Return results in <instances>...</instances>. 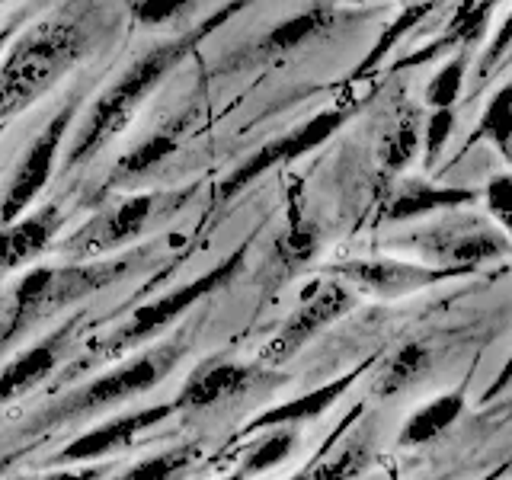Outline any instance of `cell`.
<instances>
[{
	"mask_svg": "<svg viewBox=\"0 0 512 480\" xmlns=\"http://www.w3.org/2000/svg\"><path fill=\"white\" fill-rule=\"evenodd\" d=\"M109 26L112 20L106 7L87 0L26 29L0 64V122L29 109L64 74L87 61Z\"/></svg>",
	"mask_w": 512,
	"mask_h": 480,
	"instance_id": "1",
	"label": "cell"
},
{
	"mask_svg": "<svg viewBox=\"0 0 512 480\" xmlns=\"http://www.w3.org/2000/svg\"><path fill=\"white\" fill-rule=\"evenodd\" d=\"M244 4L247 0H234L231 7L218 10L212 20H205L199 29L186 32V36H176L170 42H160L151 48V52H144L138 61H132V68H128L116 84H109L103 90L100 100L90 106L87 119L77 125V132L68 144V157H64V173H74L84 164H90L112 138L125 132V125L135 119L141 103L164 84V77H170L176 68H180V61L189 52H196V45L208 36V32L228 20V16Z\"/></svg>",
	"mask_w": 512,
	"mask_h": 480,
	"instance_id": "2",
	"label": "cell"
},
{
	"mask_svg": "<svg viewBox=\"0 0 512 480\" xmlns=\"http://www.w3.org/2000/svg\"><path fill=\"white\" fill-rule=\"evenodd\" d=\"M141 253L125 256H100V260H80L68 266H39L26 272L20 285L13 288V304L7 320L0 324V352L10 349L20 336H26L36 324L52 314L71 308V304L103 292L106 285L125 279L138 266Z\"/></svg>",
	"mask_w": 512,
	"mask_h": 480,
	"instance_id": "3",
	"label": "cell"
},
{
	"mask_svg": "<svg viewBox=\"0 0 512 480\" xmlns=\"http://www.w3.org/2000/svg\"><path fill=\"white\" fill-rule=\"evenodd\" d=\"M244 256H247V247H240L234 250L228 260H221L218 266H212L205 272V276H199L196 282H186L180 288H173V292L167 295H160L148 304H141V308L128 317V324H122L116 333L109 336V340L103 343H96V356H119V352H128V349H135L141 343H148L154 340V336L160 330H167L176 317H183L189 308H196V304L205 298V295H212L215 288L221 285H228L240 269H244Z\"/></svg>",
	"mask_w": 512,
	"mask_h": 480,
	"instance_id": "4",
	"label": "cell"
},
{
	"mask_svg": "<svg viewBox=\"0 0 512 480\" xmlns=\"http://www.w3.org/2000/svg\"><path fill=\"white\" fill-rule=\"evenodd\" d=\"M183 352H186V336H173L170 343H160L157 349L144 352V356L116 368V372H106L100 378H93L90 384H84L80 391L68 394L52 413L45 416V423H61V420H68V416L103 410V407L122 404L128 397L157 388V381L180 362Z\"/></svg>",
	"mask_w": 512,
	"mask_h": 480,
	"instance_id": "5",
	"label": "cell"
},
{
	"mask_svg": "<svg viewBox=\"0 0 512 480\" xmlns=\"http://www.w3.org/2000/svg\"><path fill=\"white\" fill-rule=\"evenodd\" d=\"M80 103H84V90H77L68 103H64L52 122H48L42 132L36 135V141L29 144V151L23 157V164L16 167L13 180L0 199V224H10L20 218L26 208L39 199V192L48 186L58 164V154H61V144L68 138V128L74 125V116L80 112Z\"/></svg>",
	"mask_w": 512,
	"mask_h": 480,
	"instance_id": "6",
	"label": "cell"
},
{
	"mask_svg": "<svg viewBox=\"0 0 512 480\" xmlns=\"http://www.w3.org/2000/svg\"><path fill=\"white\" fill-rule=\"evenodd\" d=\"M397 247H413L423 253L426 260H452L461 269H471L487 260H503L512 250L509 237L503 231L490 228L480 218H461V221H439L432 228L416 231L404 240H397Z\"/></svg>",
	"mask_w": 512,
	"mask_h": 480,
	"instance_id": "7",
	"label": "cell"
},
{
	"mask_svg": "<svg viewBox=\"0 0 512 480\" xmlns=\"http://www.w3.org/2000/svg\"><path fill=\"white\" fill-rule=\"evenodd\" d=\"M154 208H157L154 192H141V196L112 202L103 212H96L87 224H80L61 244V253L68 256V263H80V260H100V256L112 250H122L148 228Z\"/></svg>",
	"mask_w": 512,
	"mask_h": 480,
	"instance_id": "8",
	"label": "cell"
},
{
	"mask_svg": "<svg viewBox=\"0 0 512 480\" xmlns=\"http://www.w3.org/2000/svg\"><path fill=\"white\" fill-rule=\"evenodd\" d=\"M346 122V112L343 109H327V112H317L314 119L301 122L298 128H292V132H285L282 138L263 144L260 151H253L244 164H240L228 180H221V189H218V199L228 202L234 199L237 192H244L250 183H256L260 176H266L269 170L276 167H285L292 164V160L311 154L314 148H320L327 138H333L336 132H340V125Z\"/></svg>",
	"mask_w": 512,
	"mask_h": 480,
	"instance_id": "9",
	"label": "cell"
},
{
	"mask_svg": "<svg viewBox=\"0 0 512 480\" xmlns=\"http://www.w3.org/2000/svg\"><path fill=\"white\" fill-rule=\"evenodd\" d=\"M352 308V295L343 282H320L314 292L304 295V301L298 304V311L282 324V330L272 336V343L263 349L266 362H285L292 359L295 352L314 340L317 330H324L327 324H333L336 317H343Z\"/></svg>",
	"mask_w": 512,
	"mask_h": 480,
	"instance_id": "10",
	"label": "cell"
},
{
	"mask_svg": "<svg viewBox=\"0 0 512 480\" xmlns=\"http://www.w3.org/2000/svg\"><path fill=\"white\" fill-rule=\"evenodd\" d=\"M336 276H343L346 282H352L356 288L378 298H397L416 292V288H426L439 279H452L461 276L468 269H429V266H416V263H404V260H391V256H378V260H352V263H340L333 266Z\"/></svg>",
	"mask_w": 512,
	"mask_h": 480,
	"instance_id": "11",
	"label": "cell"
},
{
	"mask_svg": "<svg viewBox=\"0 0 512 480\" xmlns=\"http://www.w3.org/2000/svg\"><path fill=\"white\" fill-rule=\"evenodd\" d=\"M64 218H68V212H64L61 202H45L32 215L4 224L0 228V276L32 263L36 256H42L52 247Z\"/></svg>",
	"mask_w": 512,
	"mask_h": 480,
	"instance_id": "12",
	"label": "cell"
},
{
	"mask_svg": "<svg viewBox=\"0 0 512 480\" xmlns=\"http://www.w3.org/2000/svg\"><path fill=\"white\" fill-rule=\"evenodd\" d=\"M170 413H173V407H167V404L125 413V416H119V420H109L106 426H96V429L84 432V436H77L55 461H80V464L100 461L103 455H112V452H119V448L132 445L144 429L164 423Z\"/></svg>",
	"mask_w": 512,
	"mask_h": 480,
	"instance_id": "13",
	"label": "cell"
},
{
	"mask_svg": "<svg viewBox=\"0 0 512 480\" xmlns=\"http://www.w3.org/2000/svg\"><path fill=\"white\" fill-rule=\"evenodd\" d=\"M253 378H256L253 365L212 359L189 375L180 397L173 400V410H208L215 404H224V400L244 394L253 384Z\"/></svg>",
	"mask_w": 512,
	"mask_h": 480,
	"instance_id": "14",
	"label": "cell"
},
{
	"mask_svg": "<svg viewBox=\"0 0 512 480\" xmlns=\"http://www.w3.org/2000/svg\"><path fill=\"white\" fill-rule=\"evenodd\" d=\"M74 327H77V317H71L68 324H64L61 330H55L48 340L26 349L23 356H16L4 372H0V404H7V400L26 394L32 384H39L42 378H48L55 372V365L61 359V349L68 346Z\"/></svg>",
	"mask_w": 512,
	"mask_h": 480,
	"instance_id": "15",
	"label": "cell"
},
{
	"mask_svg": "<svg viewBox=\"0 0 512 480\" xmlns=\"http://www.w3.org/2000/svg\"><path fill=\"white\" fill-rule=\"evenodd\" d=\"M189 125H192V112H183V116H176V119H170L164 125H157L148 138L138 141L132 151L119 157V164L112 167L109 186L135 183V180H141V176H148L151 170H157L176 148H180V141L189 132Z\"/></svg>",
	"mask_w": 512,
	"mask_h": 480,
	"instance_id": "16",
	"label": "cell"
},
{
	"mask_svg": "<svg viewBox=\"0 0 512 480\" xmlns=\"http://www.w3.org/2000/svg\"><path fill=\"white\" fill-rule=\"evenodd\" d=\"M336 20H340V13H336L333 7L304 10V13L292 16V20L279 23L272 32H266V36L250 48L247 64H263V61H272V58L292 55V52H298L301 45H308L311 39H317L320 32H327Z\"/></svg>",
	"mask_w": 512,
	"mask_h": 480,
	"instance_id": "17",
	"label": "cell"
},
{
	"mask_svg": "<svg viewBox=\"0 0 512 480\" xmlns=\"http://www.w3.org/2000/svg\"><path fill=\"white\" fill-rule=\"evenodd\" d=\"M477 199V192L458 189V186H436L429 180H404L400 189L394 192V199L388 202V221H410L429 212H445V208L471 205Z\"/></svg>",
	"mask_w": 512,
	"mask_h": 480,
	"instance_id": "18",
	"label": "cell"
},
{
	"mask_svg": "<svg viewBox=\"0 0 512 480\" xmlns=\"http://www.w3.org/2000/svg\"><path fill=\"white\" fill-rule=\"evenodd\" d=\"M352 378H356V375L340 378V381H330V384H324V388H317V391H311V394H304V397H298V400H288V404H282V407H276V410L263 413L260 420H253V423H250V432L266 429V426H285V423L311 420V416L324 413V410L333 404V400L349 388Z\"/></svg>",
	"mask_w": 512,
	"mask_h": 480,
	"instance_id": "19",
	"label": "cell"
},
{
	"mask_svg": "<svg viewBox=\"0 0 512 480\" xmlns=\"http://www.w3.org/2000/svg\"><path fill=\"white\" fill-rule=\"evenodd\" d=\"M464 410V397L461 394H445L439 400H432L423 410H416L407 426L400 429V442L404 445H423L429 439L442 436V432L458 420V413Z\"/></svg>",
	"mask_w": 512,
	"mask_h": 480,
	"instance_id": "20",
	"label": "cell"
},
{
	"mask_svg": "<svg viewBox=\"0 0 512 480\" xmlns=\"http://www.w3.org/2000/svg\"><path fill=\"white\" fill-rule=\"evenodd\" d=\"M429 349L423 343H407L400 346L394 356L381 365V375H378V394L381 397H391L397 391H404L407 384L420 381L429 372Z\"/></svg>",
	"mask_w": 512,
	"mask_h": 480,
	"instance_id": "21",
	"label": "cell"
},
{
	"mask_svg": "<svg viewBox=\"0 0 512 480\" xmlns=\"http://www.w3.org/2000/svg\"><path fill=\"white\" fill-rule=\"evenodd\" d=\"M477 138H487L512 167V80L490 96L484 116H480Z\"/></svg>",
	"mask_w": 512,
	"mask_h": 480,
	"instance_id": "22",
	"label": "cell"
},
{
	"mask_svg": "<svg viewBox=\"0 0 512 480\" xmlns=\"http://www.w3.org/2000/svg\"><path fill=\"white\" fill-rule=\"evenodd\" d=\"M199 455H202L199 442L176 445V448H170V452H160V455H154L148 461H138L135 468H128L116 480H176L183 471H189L192 464L199 461Z\"/></svg>",
	"mask_w": 512,
	"mask_h": 480,
	"instance_id": "23",
	"label": "cell"
},
{
	"mask_svg": "<svg viewBox=\"0 0 512 480\" xmlns=\"http://www.w3.org/2000/svg\"><path fill=\"white\" fill-rule=\"evenodd\" d=\"M317 253V231L311 224H292L279 240H276V253H272V263L282 272V276H292L295 269L304 263H311V256Z\"/></svg>",
	"mask_w": 512,
	"mask_h": 480,
	"instance_id": "24",
	"label": "cell"
},
{
	"mask_svg": "<svg viewBox=\"0 0 512 480\" xmlns=\"http://www.w3.org/2000/svg\"><path fill=\"white\" fill-rule=\"evenodd\" d=\"M420 125H416V119H400L388 135H384L381 148H378V157H381V167L388 173H400L410 160L416 157V148H420Z\"/></svg>",
	"mask_w": 512,
	"mask_h": 480,
	"instance_id": "25",
	"label": "cell"
},
{
	"mask_svg": "<svg viewBox=\"0 0 512 480\" xmlns=\"http://www.w3.org/2000/svg\"><path fill=\"white\" fill-rule=\"evenodd\" d=\"M368 461H372V442L356 436V439H349L340 452L320 464L308 480H352L368 468Z\"/></svg>",
	"mask_w": 512,
	"mask_h": 480,
	"instance_id": "26",
	"label": "cell"
},
{
	"mask_svg": "<svg viewBox=\"0 0 512 480\" xmlns=\"http://www.w3.org/2000/svg\"><path fill=\"white\" fill-rule=\"evenodd\" d=\"M468 61H471V55L461 52L452 61L442 64L439 74L432 77L429 87H426V103H429V109H452L458 103V96L464 90V74H468Z\"/></svg>",
	"mask_w": 512,
	"mask_h": 480,
	"instance_id": "27",
	"label": "cell"
},
{
	"mask_svg": "<svg viewBox=\"0 0 512 480\" xmlns=\"http://www.w3.org/2000/svg\"><path fill=\"white\" fill-rule=\"evenodd\" d=\"M292 445H295V436H292L288 429L272 432V436H266V439L250 452V458H247V464H244V477H250V474H263V471H269V468H276L279 461L288 458V452H292Z\"/></svg>",
	"mask_w": 512,
	"mask_h": 480,
	"instance_id": "28",
	"label": "cell"
},
{
	"mask_svg": "<svg viewBox=\"0 0 512 480\" xmlns=\"http://www.w3.org/2000/svg\"><path fill=\"white\" fill-rule=\"evenodd\" d=\"M429 7H432V0H423V4H416V0H413V7L404 13V16H400V20L388 29V32H384V36L378 39V45L372 48V55H368L365 61H362V68L359 71H368V68H375V64L384 58V55H388L391 52V48L400 42V39H404L407 36V32H410V26H416V23H420L423 20V16L429 13Z\"/></svg>",
	"mask_w": 512,
	"mask_h": 480,
	"instance_id": "29",
	"label": "cell"
},
{
	"mask_svg": "<svg viewBox=\"0 0 512 480\" xmlns=\"http://www.w3.org/2000/svg\"><path fill=\"white\" fill-rule=\"evenodd\" d=\"M186 7L189 0H128V10H132L135 20L151 29L176 23L186 13Z\"/></svg>",
	"mask_w": 512,
	"mask_h": 480,
	"instance_id": "30",
	"label": "cell"
},
{
	"mask_svg": "<svg viewBox=\"0 0 512 480\" xmlns=\"http://www.w3.org/2000/svg\"><path fill=\"white\" fill-rule=\"evenodd\" d=\"M455 132V106L452 109H432L423 128V148H426V167H432L442 157L448 138Z\"/></svg>",
	"mask_w": 512,
	"mask_h": 480,
	"instance_id": "31",
	"label": "cell"
},
{
	"mask_svg": "<svg viewBox=\"0 0 512 480\" xmlns=\"http://www.w3.org/2000/svg\"><path fill=\"white\" fill-rule=\"evenodd\" d=\"M484 199H487V212L500 221L503 234L512 244V173H496L487 183Z\"/></svg>",
	"mask_w": 512,
	"mask_h": 480,
	"instance_id": "32",
	"label": "cell"
},
{
	"mask_svg": "<svg viewBox=\"0 0 512 480\" xmlns=\"http://www.w3.org/2000/svg\"><path fill=\"white\" fill-rule=\"evenodd\" d=\"M509 45H512V10L503 20V26L496 29V36H493V42L487 48V55H484V61H480V68H477V77H487L496 68V64L503 61V55L509 52Z\"/></svg>",
	"mask_w": 512,
	"mask_h": 480,
	"instance_id": "33",
	"label": "cell"
},
{
	"mask_svg": "<svg viewBox=\"0 0 512 480\" xmlns=\"http://www.w3.org/2000/svg\"><path fill=\"white\" fill-rule=\"evenodd\" d=\"M109 474V468H80V471H61V474H52L45 480H103Z\"/></svg>",
	"mask_w": 512,
	"mask_h": 480,
	"instance_id": "34",
	"label": "cell"
},
{
	"mask_svg": "<svg viewBox=\"0 0 512 480\" xmlns=\"http://www.w3.org/2000/svg\"><path fill=\"white\" fill-rule=\"evenodd\" d=\"M512 381V356H509V362L503 365V372H500V378H496V384H493V394H500L506 384Z\"/></svg>",
	"mask_w": 512,
	"mask_h": 480,
	"instance_id": "35",
	"label": "cell"
},
{
	"mask_svg": "<svg viewBox=\"0 0 512 480\" xmlns=\"http://www.w3.org/2000/svg\"><path fill=\"white\" fill-rule=\"evenodd\" d=\"M224 480H244V474H234V477H224Z\"/></svg>",
	"mask_w": 512,
	"mask_h": 480,
	"instance_id": "36",
	"label": "cell"
},
{
	"mask_svg": "<svg viewBox=\"0 0 512 480\" xmlns=\"http://www.w3.org/2000/svg\"><path fill=\"white\" fill-rule=\"evenodd\" d=\"M298 480H308V474H304V477H298Z\"/></svg>",
	"mask_w": 512,
	"mask_h": 480,
	"instance_id": "37",
	"label": "cell"
},
{
	"mask_svg": "<svg viewBox=\"0 0 512 480\" xmlns=\"http://www.w3.org/2000/svg\"><path fill=\"white\" fill-rule=\"evenodd\" d=\"M0 45H4V36H0Z\"/></svg>",
	"mask_w": 512,
	"mask_h": 480,
	"instance_id": "38",
	"label": "cell"
},
{
	"mask_svg": "<svg viewBox=\"0 0 512 480\" xmlns=\"http://www.w3.org/2000/svg\"><path fill=\"white\" fill-rule=\"evenodd\" d=\"M0 4H4V0H0Z\"/></svg>",
	"mask_w": 512,
	"mask_h": 480,
	"instance_id": "39",
	"label": "cell"
},
{
	"mask_svg": "<svg viewBox=\"0 0 512 480\" xmlns=\"http://www.w3.org/2000/svg\"><path fill=\"white\" fill-rule=\"evenodd\" d=\"M410 4H413V0H410Z\"/></svg>",
	"mask_w": 512,
	"mask_h": 480,
	"instance_id": "40",
	"label": "cell"
}]
</instances>
